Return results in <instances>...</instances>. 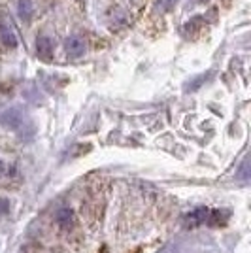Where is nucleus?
Returning a JSON list of instances; mask_svg holds the SVG:
<instances>
[{
	"label": "nucleus",
	"mask_w": 251,
	"mask_h": 253,
	"mask_svg": "<svg viewBox=\"0 0 251 253\" xmlns=\"http://www.w3.org/2000/svg\"><path fill=\"white\" fill-rule=\"evenodd\" d=\"M229 211H211L208 208H197L195 211H191L185 215V221L187 225H202V223H209V221H215L219 223L223 221V217H227Z\"/></svg>",
	"instance_id": "nucleus-1"
},
{
	"label": "nucleus",
	"mask_w": 251,
	"mask_h": 253,
	"mask_svg": "<svg viewBox=\"0 0 251 253\" xmlns=\"http://www.w3.org/2000/svg\"><path fill=\"white\" fill-rule=\"evenodd\" d=\"M64 51L70 59H80L87 51V43L82 36H68L64 40Z\"/></svg>",
	"instance_id": "nucleus-2"
},
{
	"label": "nucleus",
	"mask_w": 251,
	"mask_h": 253,
	"mask_svg": "<svg viewBox=\"0 0 251 253\" xmlns=\"http://www.w3.org/2000/svg\"><path fill=\"white\" fill-rule=\"evenodd\" d=\"M0 40L2 43L6 45V47H17V34L13 31V27H11L10 21H6V19H2L0 21Z\"/></svg>",
	"instance_id": "nucleus-3"
},
{
	"label": "nucleus",
	"mask_w": 251,
	"mask_h": 253,
	"mask_svg": "<svg viewBox=\"0 0 251 253\" xmlns=\"http://www.w3.org/2000/svg\"><path fill=\"white\" fill-rule=\"evenodd\" d=\"M36 53H38V57H40V59H43V61L51 59L53 40L49 38V36H40V38L36 40Z\"/></svg>",
	"instance_id": "nucleus-4"
},
{
	"label": "nucleus",
	"mask_w": 251,
	"mask_h": 253,
	"mask_svg": "<svg viewBox=\"0 0 251 253\" xmlns=\"http://www.w3.org/2000/svg\"><path fill=\"white\" fill-rule=\"evenodd\" d=\"M213 76V70H208V72H202V74L195 76L193 80H189V84H185V93H195L199 91L204 84H208V80Z\"/></svg>",
	"instance_id": "nucleus-5"
},
{
	"label": "nucleus",
	"mask_w": 251,
	"mask_h": 253,
	"mask_svg": "<svg viewBox=\"0 0 251 253\" xmlns=\"http://www.w3.org/2000/svg\"><path fill=\"white\" fill-rule=\"evenodd\" d=\"M2 123L6 126H11V128H19V125L23 123V116L19 110H8V112H4V116H2Z\"/></svg>",
	"instance_id": "nucleus-6"
},
{
	"label": "nucleus",
	"mask_w": 251,
	"mask_h": 253,
	"mask_svg": "<svg viewBox=\"0 0 251 253\" xmlns=\"http://www.w3.org/2000/svg\"><path fill=\"white\" fill-rule=\"evenodd\" d=\"M17 11H19V17L25 23H29L32 19V13H34V6H32L31 0H17Z\"/></svg>",
	"instance_id": "nucleus-7"
},
{
	"label": "nucleus",
	"mask_w": 251,
	"mask_h": 253,
	"mask_svg": "<svg viewBox=\"0 0 251 253\" xmlns=\"http://www.w3.org/2000/svg\"><path fill=\"white\" fill-rule=\"evenodd\" d=\"M55 217H57L59 225H61V227H64V229L72 227L74 213H72V210H70V208H59V210H57V213H55Z\"/></svg>",
	"instance_id": "nucleus-8"
},
{
	"label": "nucleus",
	"mask_w": 251,
	"mask_h": 253,
	"mask_svg": "<svg viewBox=\"0 0 251 253\" xmlns=\"http://www.w3.org/2000/svg\"><path fill=\"white\" fill-rule=\"evenodd\" d=\"M248 167H250V161H248V159H244V163H242V169H240V174H238L242 179L250 178V170H248Z\"/></svg>",
	"instance_id": "nucleus-9"
},
{
	"label": "nucleus",
	"mask_w": 251,
	"mask_h": 253,
	"mask_svg": "<svg viewBox=\"0 0 251 253\" xmlns=\"http://www.w3.org/2000/svg\"><path fill=\"white\" fill-rule=\"evenodd\" d=\"M8 211H10V201L0 197V215H6Z\"/></svg>",
	"instance_id": "nucleus-10"
}]
</instances>
